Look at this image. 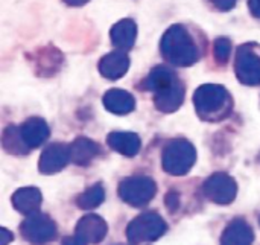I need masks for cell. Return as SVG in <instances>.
<instances>
[{
    "mask_svg": "<svg viewBox=\"0 0 260 245\" xmlns=\"http://www.w3.org/2000/svg\"><path fill=\"white\" fill-rule=\"evenodd\" d=\"M160 49L161 55L174 66L189 67L200 59L198 46L183 24H174L165 32Z\"/></svg>",
    "mask_w": 260,
    "mask_h": 245,
    "instance_id": "6da1fadb",
    "label": "cell"
},
{
    "mask_svg": "<svg viewBox=\"0 0 260 245\" xmlns=\"http://www.w3.org/2000/svg\"><path fill=\"white\" fill-rule=\"evenodd\" d=\"M197 114L203 120L219 122L230 116L233 99L229 90L219 84H204L193 95Z\"/></svg>",
    "mask_w": 260,
    "mask_h": 245,
    "instance_id": "7a4b0ae2",
    "label": "cell"
},
{
    "mask_svg": "<svg viewBox=\"0 0 260 245\" xmlns=\"http://www.w3.org/2000/svg\"><path fill=\"white\" fill-rule=\"evenodd\" d=\"M197 162L195 146L186 139H174L163 149V169L175 177L186 175Z\"/></svg>",
    "mask_w": 260,
    "mask_h": 245,
    "instance_id": "3957f363",
    "label": "cell"
},
{
    "mask_svg": "<svg viewBox=\"0 0 260 245\" xmlns=\"http://www.w3.org/2000/svg\"><path fill=\"white\" fill-rule=\"evenodd\" d=\"M168 230L165 220L155 212H146L134 218L126 227V238L131 244L151 242L161 238Z\"/></svg>",
    "mask_w": 260,
    "mask_h": 245,
    "instance_id": "277c9868",
    "label": "cell"
},
{
    "mask_svg": "<svg viewBox=\"0 0 260 245\" xmlns=\"http://www.w3.org/2000/svg\"><path fill=\"white\" fill-rule=\"evenodd\" d=\"M157 192V185L151 177H126L119 183L117 194L120 200L133 207L146 206Z\"/></svg>",
    "mask_w": 260,
    "mask_h": 245,
    "instance_id": "5b68a950",
    "label": "cell"
},
{
    "mask_svg": "<svg viewBox=\"0 0 260 245\" xmlns=\"http://www.w3.org/2000/svg\"><path fill=\"white\" fill-rule=\"evenodd\" d=\"M235 70L238 79L245 85H260V47L242 44L238 47Z\"/></svg>",
    "mask_w": 260,
    "mask_h": 245,
    "instance_id": "8992f818",
    "label": "cell"
},
{
    "mask_svg": "<svg viewBox=\"0 0 260 245\" xmlns=\"http://www.w3.org/2000/svg\"><path fill=\"white\" fill-rule=\"evenodd\" d=\"M20 233L30 245H44L56 238V224L50 217L37 212L20 224Z\"/></svg>",
    "mask_w": 260,
    "mask_h": 245,
    "instance_id": "52a82bcc",
    "label": "cell"
},
{
    "mask_svg": "<svg viewBox=\"0 0 260 245\" xmlns=\"http://www.w3.org/2000/svg\"><path fill=\"white\" fill-rule=\"evenodd\" d=\"M203 194L209 201L219 206H227L235 201L238 195V185L229 174L216 172L204 181Z\"/></svg>",
    "mask_w": 260,
    "mask_h": 245,
    "instance_id": "ba28073f",
    "label": "cell"
},
{
    "mask_svg": "<svg viewBox=\"0 0 260 245\" xmlns=\"http://www.w3.org/2000/svg\"><path fill=\"white\" fill-rule=\"evenodd\" d=\"M70 160H72L70 146L64 143H52L41 152L38 169L41 174H46V175L56 174L62 171Z\"/></svg>",
    "mask_w": 260,
    "mask_h": 245,
    "instance_id": "9c48e42d",
    "label": "cell"
},
{
    "mask_svg": "<svg viewBox=\"0 0 260 245\" xmlns=\"http://www.w3.org/2000/svg\"><path fill=\"white\" fill-rule=\"evenodd\" d=\"M108 233V226L104 218L98 215H85L76 224V235L87 244L96 245L102 242Z\"/></svg>",
    "mask_w": 260,
    "mask_h": 245,
    "instance_id": "30bf717a",
    "label": "cell"
},
{
    "mask_svg": "<svg viewBox=\"0 0 260 245\" xmlns=\"http://www.w3.org/2000/svg\"><path fill=\"white\" fill-rule=\"evenodd\" d=\"M129 69V58L123 50H114L102 56L99 61V72L107 79H119Z\"/></svg>",
    "mask_w": 260,
    "mask_h": 245,
    "instance_id": "8fae6325",
    "label": "cell"
},
{
    "mask_svg": "<svg viewBox=\"0 0 260 245\" xmlns=\"http://www.w3.org/2000/svg\"><path fill=\"white\" fill-rule=\"evenodd\" d=\"M184 93H186L184 84L178 79L171 87H168L158 93H154V104H155L157 110H160L163 113H174L183 105Z\"/></svg>",
    "mask_w": 260,
    "mask_h": 245,
    "instance_id": "7c38bea8",
    "label": "cell"
},
{
    "mask_svg": "<svg viewBox=\"0 0 260 245\" xmlns=\"http://www.w3.org/2000/svg\"><path fill=\"white\" fill-rule=\"evenodd\" d=\"M20 133H21V137H23L24 143L30 149H34V148L41 146L47 140V137L50 134V130H49V125L46 124L44 119L30 117V119L24 120L20 125Z\"/></svg>",
    "mask_w": 260,
    "mask_h": 245,
    "instance_id": "4fadbf2b",
    "label": "cell"
},
{
    "mask_svg": "<svg viewBox=\"0 0 260 245\" xmlns=\"http://www.w3.org/2000/svg\"><path fill=\"white\" fill-rule=\"evenodd\" d=\"M41 192L37 188H20L12 194V206L17 212L23 213V215H34L40 210L41 206Z\"/></svg>",
    "mask_w": 260,
    "mask_h": 245,
    "instance_id": "5bb4252c",
    "label": "cell"
},
{
    "mask_svg": "<svg viewBox=\"0 0 260 245\" xmlns=\"http://www.w3.org/2000/svg\"><path fill=\"white\" fill-rule=\"evenodd\" d=\"M254 242V232L253 227L245 220H235L232 221L222 236L221 245H253Z\"/></svg>",
    "mask_w": 260,
    "mask_h": 245,
    "instance_id": "9a60e30c",
    "label": "cell"
},
{
    "mask_svg": "<svg viewBox=\"0 0 260 245\" xmlns=\"http://www.w3.org/2000/svg\"><path fill=\"white\" fill-rule=\"evenodd\" d=\"M107 143L116 152L125 157H134L139 154L142 142L140 137L129 131H113L107 137Z\"/></svg>",
    "mask_w": 260,
    "mask_h": 245,
    "instance_id": "2e32d148",
    "label": "cell"
},
{
    "mask_svg": "<svg viewBox=\"0 0 260 245\" xmlns=\"http://www.w3.org/2000/svg\"><path fill=\"white\" fill-rule=\"evenodd\" d=\"M110 37L116 47L120 50H129L137 38V26L131 18H123L111 27Z\"/></svg>",
    "mask_w": 260,
    "mask_h": 245,
    "instance_id": "e0dca14e",
    "label": "cell"
},
{
    "mask_svg": "<svg viewBox=\"0 0 260 245\" xmlns=\"http://www.w3.org/2000/svg\"><path fill=\"white\" fill-rule=\"evenodd\" d=\"M104 105L114 114H128L136 108V99L125 90L111 88L104 96Z\"/></svg>",
    "mask_w": 260,
    "mask_h": 245,
    "instance_id": "ac0fdd59",
    "label": "cell"
},
{
    "mask_svg": "<svg viewBox=\"0 0 260 245\" xmlns=\"http://www.w3.org/2000/svg\"><path fill=\"white\" fill-rule=\"evenodd\" d=\"M101 154V148L96 142L87 137H78L70 145L72 162L78 166H87L91 160H94Z\"/></svg>",
    "mask_w": 260,
    "mask_h": 245,
    "instance_id": "d6986e66",
    "label": "cell"
},
{
    "mask_svg": "<svg viewBox=\"0 0 260 245\" xmlns=\"http://www.w3.org/2000/svg\"><path fill=\"white\" fill-rule=\"evenodd\" d=\"M180 78L177 76V73L174 70H171L169 67L166 66H157L154 67L146 81H145V87L146 90L152 91V93H158L168 87H171L172 84H175Z\"/></svg>",
    "mask_w": 260,
    "mask_h": 245,
    "instance_id": "ffe728a7",
    "label": "cell"
},
{
    "mask_svg": "<svg viewBox=\"0 0 260 245\" xmlns=\"http://www.w3.org/2000/svg\"><path fill=\"white\" fill-rule=\"evenodd\" d=\"M3 148L6 152L14 154V156H24L30 151V148L24 143L21 133H20V127H14L9 125L5 131H3Z\"/></svg>",
    "mask_w": 260,
    "mask_h": 245,
    "instance_id": "44dd1931",
    "label": "cell"
},
{
    "mask_svg": "<svg viewBox=\"0 0 260 245\" xmlns=\"http://www.w3.org/2000/svg\"><path fill=\"white\" fill-rule=\"evenodd\" d=\"M104 200H105V191H104L102 185H93L91 188L84 191L76 198V206L79 209L88 210V209H94L99 204H102Z\"/></svg>",
    "mask_w": 260,
    "mask_h": 245,
    "instance_id": "7402d4cb",
    "label": "cell"
},
{
    "mask_svg": "<svg viewBox=\"0 0 260 245\" xmlns=\"http://www.w3.org/2000/svg\"><path fill=\"white\" fill-rule=\"evenodd\" d=\"M230 53H232V41L229 38H216L215 43H213V55H215V59L224 66L229 63L230 59Z\"/></svg>",
    "mask_w": 260,
    "mask_h": 245,
    "instance_id": "603a6c76",
    "label": "cell"
},
{
    "mask_svg": "<svg viewBox=\"0 0 260 245\" xmlns=\"http://www.w3.org/2000/svg\"><path fill=\"white\" fill-rule=\"evenodd\" d=\"M165 203H166V206H168L171 213L177 212L178 207H180V194L175 192V191H169L166 194V197H165Z\"/></svg>",
    "mask_w": 260,
    "mask_h": 245,
    "instance_id": "cb8c5ba5",
    "label": "cell"
},
{
    "mask_svg": "<svg viewBox=\"0 0 260 245\" xmlns=\"http://www.w3.org/2000/svg\"><path fill=\"white\" fill-rule=\"evenodd\" d=\"M210 2L219 11H230L236 5V0H210Z\"/></svg>",
    "mask_w": 260,
    "mask_h": 245,
    "instance_id": "d4e9b609",
    "label": "cell"
},
{
    "mask_svg": "<svg viewBox=\"0 0 260 245\" xmlns=\"http://www.w3.org/2000/svg\"><path fill=\"white\" fill-rule=\"evenodd\" d=\"M12 239H14V235L8 229L2 227L0 229V245H9V242H12Z\"/></svg>",
    "mask_w": 260,
    "mask_h": 245,
    "instance_id": "484cf974",
    "label": "cell"
},
{
    "mask_svg": "<svg viewBox=\"0 0 260 245\" xmlns=\"http://www.w3.org/2000/svg\"><path fill=\"white\" fill-rule=\"evenodd\" d=\"M62 245H88L82 238H79L78 235L75 236H69V238H64Z\"/></svg>",
    "mask_w": 260,
    "mask_h": 245,
    "instance_id": "4316f807",
    "label": "cell"
},
{
    "mask_svg": "<svg viewBox=\"0 0 260 245\" xmlns=\"http://www.w3.org/2000/svg\"><path fill=\"white\" fill-rule=\"evenodd\" d=\"M248 6H250L251 14L256 18H260V0H248Z\"/></svg>",
    "mask_w": 260,
    "mask_h": 245,
    "instance_id": "83f0119b",
    "label": "cell"
},
{
    "mask_svg": "<svg viewBox=\"0 0 260 245\" xmlns=\"http://www.w3.org/2000/svg\"><path fill=\"white\" fill-rule=\"evenodd\" d=\"M87 2H90V0H64V3H67L69 6H82Z\"/></svg>",
    "mask_w": 260,
    "mask_h": 245,
    "instance_id": "f1b7e54d",
    "label": "cell"
}]
</instances>
